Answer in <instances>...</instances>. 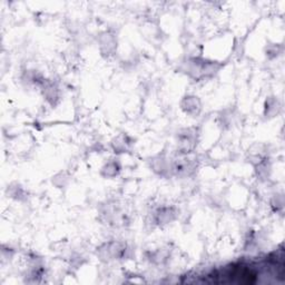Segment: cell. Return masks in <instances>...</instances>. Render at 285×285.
I'll return each instance as SVG.
<instances>
[{
  "label": "cell",
  "mask_w": 285,
  "mask_h": 285,
  "mask_svg": "<svg viewBox=\"0 0 285 285\" xmlns=\"http://www.w3.org/2000/svg\"><path fill=\"white\" fill-rule=\"evenodd\" d=\"M128 248L124 243L110 242L101 246L98 249L99 256L105 261H116V259H123L126 257Z\"/></svg>",
  "instance_id": "1"
},
{
  "label": "cell",
  "mask_w": 285,
  "mask_h": 285,
  "mask_svg": "<svg viewBox=\"0 0 285 285\" xmlns=\"http://www.w3.org/2000/svg\"><path fill=\"white\" fill-rule=\"evenodd\" d=\"M197 169L196 159L191 156H187L186 154H183L181 157L174 160L172 164V171L176 176H190Z\"/></svg>",
  "instance_id": "2"
},
{
  "label": "cell",
  "mask_w": 285,
  "mask_h": 285,
  "mask_svg": "<svg viewBox=\"0 0 285 285\" xmlns=\"http://www.w3.org/2000/svg\"><path fill=\"white\" fill-rule=\"evenodd\" d=\"M114 150L118 151V153H124L125 151L128 150L129 143H128V137H126L124 135H120L117 137L115 139V143H113Z\"/></svg>",
  "instance_id": "6"
},
{
  "label": "cell",
  "mask_w": 285,
  "mask_h": 285,
  "mask_svg": "<svg viewBox=\"0 0 285 285\" xmlns=\"http://www.w3.org/2000/svg\"><path fill=\"white\" fill-rule=\"evenodd\" d=\"M182 108L186 114L197 115L201 110V103L195 96H187L182 103Z\"/></svg>",
  "instance_id": "5"
},
{
  "label": "cell",
  "mask_w": 285,
  "mask_h": 285,
  "mask_svg": "<svg viewBox=\"0 0 285 285\" xmlns=\"http://www.w3.org/2000/svg\"><path fill=\"white\" fill-rule=\"evenodd\" d=\"M176 217V212L174 211L173 207H162L159 208L155 212L154 220L156 222L157 225H165V224H169L172 221H174Z\"/></svg>",
  "instance_id": "4"
},
{
  "label": "cell",
  "mask_w": 285,
  "mask_h": 285,
  "mask_svg": "<svg viewBox=\"0 0 285 285\" xmlns=\"http://www.w3.org/2000/svg\"><path fill=\"white\" fill-rule=\"evenodd\" d=\"M103 172H106L105 176L106 177H111L116 176L119 172V165L117 162H110L108 164H106V166L103 169Z\"/></svg>",
  "instance_id": "7"
},
{
  "label": "cell",
  "mask_w": 285,
  "mask_h": 285,
  "mask_svg": "<svg viewBox=\"0 0 285 285\" xmlns=\"http://www.w3.org/2000/svg\"><path fill=\"white\" fill-rule=\"evenodd\" d=\"M197 129L186 128L183 129L177 136V147L182 154H190L194 151L197 144Z\"/></svg>",
  "instance_id": "3"
}]
</instances>
